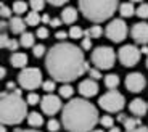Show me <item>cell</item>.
Here are the masks:
<instances>
[{
    "instance_id": "f6af8a7d",
    "label": "cell",
    "mask_w": 148,
    "mask_h": 132,
    "mask_svg": "<svg viewBox=\"0 0 148 132\" xmlns=\"http://www.w3.org/2000/svg\"><path fill=\"white\" fill-rule=\"evenodd\" d=\"M50 19H52V18H50V16H48L47 13H45V15H42V16H40V21L44 23V24H50Z\"/></svg>"
},
{
    "instance_id": "f35d334b",
    "label": "cell",
    "mask_w": 148,
    "mask_h": 132,
    "mask_svg": "<svg viewBox=\"0 0 148 132\" xmlns=\"http://www.w3.org/2000/svg\"><path fill=\"white\" fill-rule=\"evenodd\" d=\"M36 37H39V39H47V37H48V29H47V28H44V26L37 28Z\"/></svg>"
},
{
    "instance_id": "7dc6e473",
    "label": "cell",
    "mask_w": 148,
    "mask_h": 132,
    "mask_svg": "<svg viewBox=\"0 0 148 132\" xmlns=\"http://www.w3.org/2000/svg\"><path fill=\"white\" fill-rule=\"evenodd\" d=\"M5 76H7V69H5L3 66H0V79H3Z\"/></svg>"
},
{
    "instance_id": "5b68a950",
    "label": "cell",
    "mask_w": 148,
    "mask_h": 132,
    "mask_svg": "<svg viewBox=\"0 0 148 132\" xmlns=\"http://www.w3.org/2000/svg\"><path fill=\"white\" fill-rule=\"evenodd\" d=\"M90 60H92L93 66L98 69H111L116 63V53L108 45H100L92 52Z\"/></svg>"
},
{
    "instance_id": "52a82bcc",
    "label": "cell",
    "mask_w": 148,
    "mask_h": 132,
    "mask_svg": "<svg viewBox=\"0 0 148 132\" xmlns=\"http://www.w3.org/2000/svg\"><path fill=\"white\" fill-rule=\"evenodd\" d=\"M18 82L23 89L34 90L42 85V73L39 68H23L21 73L18 74Z\"/></svg>"
},
{
    "instance_id": "8992f818",
    "label": "cell",
    "mask_w": 148,
    "mask_h": 132,
    "mask_svg": "<svg viewBox=\"0 0 148 132\" xmlns=\"http://www.w3.org/2000/svg\"><path fill=\"white\" fill-rule=\"evenodd\" d=\"M124 103H126V98L121 92H118L116 89H111L108 90L105 95L100 97L98 100V105L100 108H103L106 113H119V111L124 108Z\"/></svg>"
},
{
    "instance_id": "1f68e13d",
    "label": "cell",
    "mask_w": 148,
    "mask_h": 132,
    "mask_svg": "<svg viewBox=\"0 0 148 132\" xmlns=\"http://www.w3.org/2000/svg\"><path fill=\"white\" fill-rule=\"evenodd\" d=\"M135 13H137V16H140V18L147 19V18H148V3H142L140 7L135 10Z\"/></svg>"
},
{
    "instance_id": "6da1fadb",
    "label": "cell",
    "mask_w": 148,
    "mask_h": 132,
    "mask_svg": "<svg viewBox=\"0 0 148 132\" xmlns=\"http://www.w3.org/2000/svg\"><path fill=\"white\" fill-rule=\"evenodd\" d=\"M45 66L52 79L63 84L76 81L90 68L84 58V50L77 45L63 41L55 44L47 52Z\"/></svg>"
},
{
    "instance_id": "4fadbf2b",
    "label": "cell",
    "mask_w": 148,
    "mask_h": 132,
    "mask_svg": "<svg viewBox=\"0 0 148 132\" xmlns=\"http://www.w3.org/2000/svg\"><path fill=\"white\" fill-rule=\"evenodd\" d=\"M79 94L85 98H90V97H95L98 94V82L95 79H85V81L79 82V87H77Z\"/></svg>"
},
{
    "instance_id": "7bdbcfd3",
    "label": "cell",
    "mask_w": 148,
    "mask_h": 132,
    "mask_svg": "<svg viewBox=\"0 0 148 132\" xmlns=\"http://www.w3.org/2000/svg\"><path fill=\"white\" fill-rule=\"evenodd\" d=\"M126 132H148V127H145V126H137V127L130 129V131H126Z\"/></svg>"
},
{
    "instance_id": "bcb514c9",
    "label": "cell",
    "mask_w": 148,
    "mask_h": 132,
    "mask_svg": "<svg viewBox=\"0 0 148 132\" xmlns=\"http://www.w3.org/2000/svg\"><path fill=\"white\" fill-rule=\"evenodd\" d=\"M15 132H40L37 129H15Z\"/></svg>"
},
{
    "instance_id": "2e32d148",
    "label": "cell",
    "mask_w": 148,
    "mask_h": 132,
    "mask_svg": "<svg viewBox=\"0 0 148 132\" xmlns=\"http://www.w3.org/2000/svg\"><path fill=\"white\" fill-rule=\"evenodd\" d=\"M77 19V10L74 7H66L61 11V21L66 23V24H73Z\"/></svg>"
},
{
    "instance_id": "44dd1931",
    "label": "cell",
    "mask_w": 148,
    "mask_h": 132,
    "mask_svg": "<svg viewBox=\"0 0 148 132\" xmlns=\"http://www.w3.org/2000/svg\"><path fill=\"white\" fill-rule=\"evenodd\" d=\"M105 85H106V89H116L119 85V76L114 73H111V74H106L105 76Z\"/></svg>"
},
{
    "instance_id": "681fc988",
    "label": "cell",
    "mask_w": 148,
    "mask_h": 132,
    "mask_svg": "<svg viewBox=\"0 0 148 132\" xmlns=\"http://www.w3.org/2000/svg\"><path fill=\"white\" fill-rule=\"evenodd\" d=\"M126 118H127L126 114H122V113H119V114H118V121H119V122H124V119H126Z\"/></svg>"
},
{
    "instance_id": "836d02e7",
    "label": "cell",
    "mask_w": 148,
    "mask_h": 132,
    "mask_svg": "<svg viewBox=\"0 0 148 132\" xmlns=\"http://www.w3.org/2000/svg\"><path fill=\"white\" fill-rule=\"evenodd\" d=\"M11 15H13V10H11V8H8L7 5L0 3V16H2V18H8V19H10Z\"/></svg>"
},
{
    "instance_id": "816d5d0a",
    "label": "cell",
    "mask_w": 148,
    "mask_h": 132,
    "mask_svg": "<svg viewBox=\"0 0 148 132\" xmlns=\"http://www.w3.org/2000/svg\"><path fill=\"white\" fill-rule=\"evenodd\" d=\"M110 132H121V129H119V127H114V126H113V127H110Z\"/></svg>"
},
{
    "instance_id": "7c38bea8",
    "label": "cell",
    "mask_w": 148,
    "mask_h": 132,
    "mask_svg": "<svg viewBox=\"0 0 148 132\" xmlns=\"http://www.w3.org/2000/svg\"><path fill=\"white\" fill-rule=\"evenodd\" d=\"M130 37L140 45L148 44V23L145 21L135 23L132 26V29H130Z\"/></svg>"
},
{
    "instance_id": "9a60e30c",
    "label": "cell",
    "mask_w": 148,
    "mask_h": 132,
    "mask_svg": "<svg viewBox=\"0 0 148 132\" xmlns=\"http://www.w3.org/2000/svg\"><path fill=\"white\" fill-rule=\"evenodd\" d=\"M8 26H10V31L13 34H23L26 32V21L21 18V16H11L10 18V23H8Z\"/></svg>"
},
{
    "instance_id": "8d00e7d4",
    "label": "cell",
    "mask_w": 148,
    "mask_h": 132,
    "mask_svg": "<svg viewBox=\"0 0 148 132\" xmlns=\"http://www.w3.org/2000/svg\"><path fill=\"white\" fill-rule=\"evenodd\" d=\"M81 48H82V50H90V48H92V39H90V37H87V36L82 37Z\"/></svg>"
},
{
    "instance_id": "4dcf8cb0",
    "label": "cell",
    "mask_w": 148,
    "mask_h": 132,
    "mask_svg": "<svg viewBox=\"0 0 148 132\" xmlns=\"http://www.w3.org/2000/svg\"><path fill=\"white\" fill-rule=\"evenodd\" d=\"M100 124L103 126V127H113V126H114V119H113V118L110 116V114H105V116H101L100 118Z\"/></svg>"
},
{
    "instance_id": "ee69618b",
    "label": "cell",
    "mask_w": 148,
    "mask_h": 132,
    "mask_svg": "<svg viewBox=\"0 0 148 132\" xmlns=\"http://www.w3.org/2000/svg\"><path fill=\"white\" fill-rule=\"evenodd\" d=\"M61 19L60 18H53V19H50V26H52V28H58V26H61Z\"/></svg>"
},
{
    "instance_id": "d590c367",
    "label": "cell",
    "mask_w": 148,
    "mask_h": 132,
    "mask_svg": "<svg viewBox=\"0 0 148 132\" xmlns=\"http://www.w3.org/2000/svg\"><path fill=\"white\" fill-rule=\"evenodd\" d=\"M47 129L50 132H58L60 131V121H56V119H50V121L47 122Z\"/></svg>"
},
{
    "instance_id": "f5cc1de1",
    "label": "cell",
    "mask_w": 148,
    "mask_h": 132,
    "mask_svg": "<svg viewBox=\"0 0 148 132\" xmlns=\"http://www.w3.org/2000/svg\"><path fill=\"white\" fill-rule=\"evenodd\" d=\"M0 132H7V129H5V124H2V122H0Z\"/></svg>"
},
{
    "instance_id": "4316f807",
    "label": "cell",
    "mask_w": 148,
    "mask_h": 132,
    "mask_svg": "<svg viewBox=\"0 0 148 132\" xmlns=\"http://www.w3.org/2000/svg\"><path fill=\"white\" fill-rule=\"evenodd\" d=\"M73 94H74V89L69 85V82H66V84H63L60 87V97L61 98H71Z\"/></svg>"
},
{
    "instance_id": "277c9868",
    "label": "cell",
    "mask_w": 148,
    "mask_h": 132,
    "mask_svg": "<svg viewBox=\"0 0 148 132\" xmlns=\"http://www.w3.org/2000/svg\"><path fill=\"white\" fill-rule=\"evenodd\" d=\"M119 8V0H79V10L92 23L108 21Z\"/></svg>"
},
{
    "instance_id": "e0dca14e",
    "label": "cell",
    "mask_w": 148,
    "mask_h": 132,
    "mask_svg": "<svg viewBox=\"0 0 148 132\" xmlns=\"http://www.w3.org/2000/svg\"><path fill=\"white\" fill-rule=\"evenodd\" d=\"M10 63L15 68H26V65H27V55L26 53H21V52H15L13 55H11V58H10Z\"/></svg>"
},
{
    "instance_id": "c3c4849f",
    "label": "cell",
    "mask_w": 148,
    "mask_h": 132,
    "mask_svg": "<svg viewBox=\"0 0 148 132\" xmlns=\"http://www.w3.org/2000/svg\"><path fill=\"white\" fill-rule=\"evenodd\" d=\"M140 52H142V53H145V55H148V44H145V45H142V48H140Z\"/></svg>"
},
{
    "instance_id": "9f6ffc18",
    "label": "cell",
    "mask_w": 148,
    "mask_h": 132,
    "mask_svg": "<svg viewBox=\"0 0 148 132\" xmlns=\"http://www.w3.org/2000/svg\"><path fill=\"white\" fill-rule=\"evenodd\" d=\"M147 68H148V55H147Z\"/></svg>"
},
{
    "instance_id": "7402d4cb",
    "label": "cell",
    "mask_w": 148,
    "mask_h": 132,
    "mask_svg": "<svg viewBox=\"0 0 148 132\" xmlns=\"http://www.w3.org/2000/svg\"><path fill=\"white\" fill-rule=\"evenodd\" d=\"M34 39H36L34 34L23 32L21 34V39H19V45H23V47H26V48H31V47H34Z\"/></svg>"
},
{
    "instance_id": "d6a6232c",
    "label": "cell",
    "mask_w": 148,
    "mask_h": 132,
    "mask_svg": "<svg viewBox=\"0 0 148 132\" xmlns=\"http://www.w3.org/2000/svg\"><path fill=\"white\" fill-rule=\"evenodd\" d=\"M26 102L27 105H37V103H40V97L37 95L36 92H29V95L26 97Z\"/></svg>"
},
{
    "instance_id": "5bb4252c",
    "label": "cell",
    "mask_w": 148,
    "mask_h": 132,
    "mask_svg": "<svg viewBox=\"0 0 148 132\" xmlns=\"http://www.w3.org/2000/svg\"><path fill=\"white\" fill-rule=\"evenodd\" d=\"M129 110H130L132 114L142 118L148 111V103L145 102V100H142V98H134L132 102H130V105H129Z\"/></svg>"
},
{
    "instance_id": "3957f363",
    "label": "cell",
    "mask_w": 148,
    "mask_h": 132,
    "mask_svg": "<svg viewBox=\"0 0 148 132\" xmlns=\"http://www.w3.org/2000/svg\"><path fill=\"white\" fill-rule=\"evenodd\" d=\"M27 116V102L21 97V89L0 92V122L16 126Z\"/></svg>"
},
{
    "instance_id": "e575fe53",
    "label": "cell",
    "mask_w": 148,
    "mask_h": 132,
    "mask_svg": "<svg viewBox=\"0 0 148 132\" xmlns=\"http://www.w3.org/2000/svg\"><path fill=\"white\" fill-rule=\"evenodd\" d=\"M32 53H34L36 58H40V56H44V53H45V47L42 44L34 45V47H32Z\"/></svg>"
},
{
    "instance_id": "ffe728a7",
    "label": "cell",
    "mask_w": 148,
    "mask_h": 132,
    "mask_svg": "<svg viewBox=\"0 0 148 132\" xmlns=\"http://www.w3.org/2000/svg\"><path fill=\"white\" fill-rule=\"evenodd\" d=\"M7 23L5 21H0V48H7L8 45V41H10V37L7 34Z\"/></svg>"
},
{
    "instance_id": "603a6c76",
    "label": "cell",
    "mask_w": 148,
    "mask_h": 132,
    "mask_svg": "<svg viewBox=\"0 0 148 132\" xmlns=\"http://www.w3.org/2000/svg\"><path fill=\"white\" fill-rule=\"evenodd\" d=\"M101 34H103V29L100 28V24H95L84 31V36L90 37V39H98V37H101Z\"/></svg>"
},
{
    "instance_id": "484cf974",
    "label": "cell",
    "mask_w": 148,
    "mask_h": 132,
    "mask_svg": "<svg viewBox=\"0 0 148 132\" xmlns=\"http://www.w3.org/2000/svg\"><path fill=\"white\" fill-rule=\"evenodd\" d=\"M11 10H13L15 15L21 16L23 13H26V11H27V3H26V2H21V0H16L15 3H13V8H11Z\"/></svg>"
},
{
    "instance_id": "d6986e66",
    "label": "cell",
    "mask_w": 148,
    "mask_h": 132,
    "mask_svg": "<svg viewBox=\"0 0 148 132\" xmlns=\"http://www.w3.org/2000/svg\"><path fill=\"white\" fill-rule=\"evenodd\" d=\"M27 124L31 127H40L44 124V118H42L40 113L37 111H32V113H27Z\"/></svg>"
},
{
    "instance_id": "74e56055",
    "label": "cell",
    "mask_w": 148,
    "mask_h": 132,
    "mask_svg": "<svg viewBox=\"0 0 148 132\" xmlns=\"http://www.w3.org/2000/svg\"><path fill=\"white\" fill-rule=\"evenodd\" d=\"M89 76L92 77V79H95V81H100V77H101V73H100V69L98 68H89Z\"/></svg>"
},
{
    "instance_id": "d4e9b609",
    "label": "cell",
    "mask_w": 148,
    "mask_h": 132,
    "mask_svg": "<svg viewBox=\"0 0 148 132\" xmlns=\"http://www.w3.org/2000/svg\"><path fill=\"white\" fill-rule=\"evenodd\" d=\"M24 21H26V24L27 26H37L39 24V23H40V16H39V11H29V13H27L26 15V19H24Z\"/></svg>"
},
{
    "instance_id": "b9f144b4",
    "label": "cell",
    "mask_w": 148,
    "mask_h": 132,
    "mask_svg": "<svg viewBox=\"0 0 148 132\" xmlns=\"http://www.w3.org/2000/svg\"><path fill=\"white\" fill-rule=\"evenodd\" d=\"M68 36H69V34H68V32H64V31H58V32L55 34V37L58 39V41H64V39H66Z\"/></svg>"
},
{
    "instance_id": "db71d44e",
    "label": "cell",
    "mask_w": 148,
    "mask_h": 132,
    "mask_svg": "<svg viewBox=\"0 0 148 132\" xmlns=\"http://www.w3.org/2000/svg\"><path fill=\"white\" fill-rule=\"evenodd\" d=\"M90 132H105L103 129H93V131H90Z\"/></svg>"
},
{
    "instance_id": "ab89813d",
    "label": "cell",
    "mask_w": 148,
    "mask_h": 132,
    "mask_svg": "<svg viewBox=\"0 0 148 132\" xmlns=\"http://www.w3.org/2000/svg\"><path fill=\"white\" fill-rule=\"evenodd\" d=\"M18 47H19V42L16 39H10L8 41V45H7L8 50H18Z\"/></svg>"
},
{
    "instance_id": "f1b7e54d",
    "label": "cell",
    "mask_w": 148,
    "mask_h": 132,
    "mask_svg": "<svg viewBox=\"0 0 148 132\" xmlns=\"http://www.w3.org/2000/svg\"><path fill=\"white\" fill-rule=\"evenodd\" d=\"M29 5H31V10L40 11L45 7V0H29Z\"/></svg>"
},
{
    "instance_id": "8fae6325",
    "label": "cell",
    "mask_w": 148,
    "mask_h": 132,
    "mask_svg": "<svg viewBox=\"0 0 148 132\" xmlns=\"http://www.w3.org/2000/svg\"><path fill=\"white\" fill-rule=\"evenodd\" d=\"M147 85V79L142 73H130L127 74L126 77V87L129 92H134V94H138L142 92Z\"/></svg>"
},
{
    "instance_id": "60d3db41",
    "label": "cell",
    "mask_w": 148,
    "mask_h": 132,
    "mask_svg": "<svg viewBox=\"0 0 148 132\" xmlns=\"http://www.w3.org/2000/svg\"><path fill=\"white\" fill-rule=\"evenodd\" d=\"M50 5H53V7H61V5H64L68 2V0H47Z\"/></svg>"
},
{
    "instance_id": "f907efd6",
    "label": "cell",
    "mask_w": 148,
    "mask_h": 132,
    "mask_svg": "<svg viewBox=\"0 0 148 132\" xmlns=\"http://www.w3.org/2000/svg\"><path fill=\"white\" fill-rule=\"evenodd\" d=\"M7 89H8V90H13V89H15V82H8Z\"/></svg>"
},
{
    "instance_id": "30bf717a",
    "label": "cell",
    "mask_w": 148,
    "mask_h": 132,
    "mask_svg": "<svg viewBox=\"0 0 148 132\" xmlns=\"http://www.w3.org/2000/svg\"><path fill=\"white\" fill-rule=\"evenodd\" d=\"M40 108L45 114H55L61 110V100L60 97L53 95V94H47L44 98H40Z\"/></svg>"
},
{
    "instance_id": "11a10c76",
    "label": "cell",
    "mask_w": 148,
    "mask_h": 132,
    "mask_svg": "<svg viewBox=\"0 0 148 132\" xmlns=\"http://www.w3.org/2000/svg\"><path fill=\"white\" fill-rule=\"evenodd\" d=\"M130 2H143V0H130Z\"/></svg>"
},
{
    "instance_id": "cb8c5ba5",
    "label": "cell",
    "mask_w": 148,
    "mask_h": 132,
    "mask_svg": "<svg viewBox=\"0 0 148 132\" xmlns=\"http://www.w3.org/2000/svg\"><path fill=\"white\" fill-rule=\"evenodd\" d=\"M137 126H142V119L138 116L126 118V119H124V129H126V131H130V129L137 127Z\"/></svg>"
},
{
    "instance_id": "83f0119b",
    "label": "cell",
    "mask_w": 148,
    "mask_h": 132,
    "mask_svg": "<svg viewBox=\"0 0 148 132\" xmlns=\"http://www.w3.org/2000/svg\"><path fill=\"white\" fill-rule=\"evenodd\" d=\"M68 34H69L71 39H82V37H84V31H82L79 26H73Z\"/></svg>"
},
{
    "instance_id": "9c48e42d",
    "label": "cell",
    "mask_w": 148,
    "mask_h": 132,
    "mask_svg": "<svg viewBox=\"0 0 148 132\" xmlns=\"http://www.w3.org/2000/svg\"><path fill=\"white\" fill-rule=\"evenodd\" d=\"M140 55H142L140 48H137L135 45H124L118 52L119 61L122 63V66H126V68H132V66L137 65L138 60H140Z\"/></svg>"
},
{
    "instance_id": "ac0fdd59",
    "label": "cell",
    "mask_w": 148,
    "mask_h": 132,
    "mask_svg": "<svg viewBox=\"0 0 148 132\" xmlns=\"http://www.w3.org/2000/svg\"><path fill=\"white\" fill-rule=\"evenodd\" d=\"M119 13H121L122 18H130V16H134V13H135V7H134V2H124V3L119 5Z\"/></svg>"
},
{
    "instance_id": "ba28073f",
    "label": "cell",
    "mask_w": 148,
    "mask_h": 132,
    "mask_svg": "<svg viewBox=\"0 0 148 132\" xmlns=\"http://www.w3.org/2000/svg\"><path fill=\"white\" fill-rule=\"evenodd\" d=\"M105 36L113 42H122L127 37V24L122 18H116L106 26Z\"/></svg>"
},
{
    "instance_id": "f546056e",
    "label": "cell",
    "mask_w": 148,
    "mask_h": 132,
    "mask_svg": "<svg viewBox=\"0 0 148 132\" xmlns=\"http://www.w3.org/2000/svg\"><path fill=\"white\" fill-rule=\"evenodd\" d=\"M42 89H44L47 94H52L53 90L56 89V84H55V79H52V81H44L42 82V85H40Z\"/></svg>"
},
{
    "instance_id": "7a4b0ae2",
    "label": "cell",
    "mask_w": 148,
    "mask_h": 132,
    "mask_svg": "<svg viewBox=\"0 0 148 132\" xmlns=\"http://www.w3.org/2000/svg\"><path fill=\"white\" fill-rule=\"evenodd\" d=\"M98 122V110L85 98H73L63 107L61 124L68 132H90Z\"/></svg>"
}]
</instances>
